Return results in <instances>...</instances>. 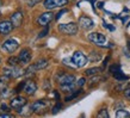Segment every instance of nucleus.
<instances>
[{
    "label": "nucleus",
    "instance_id": "15",
    "mask_svg": "<svg viewBox=\"0 0 130 118\" xmlns=\"http://www.w3.org/2000/svg\"><path fill=\"white\" fill-rule=\"evenodd\" d=\"M48 64H49V61L45 59H41L38 60L36 63H34V66H35L36 71H41V69H44V68L48 67Z\"/></svg>",
    "mask_w": 130,
    "mask_h": 118
},
{
    "label": "nucleus",
    "instance_id": "11",
    "mask_svg": "<svg viewBox=\"0 0 130 118\" xmlns=\"http://www.w3.org/2000/svg\"><path fill=\"white\" fill-rule=\"evenodd\" d=\"M18 57H19L20 63L28 64V63L31 61V50L28 49V48H25V49H23V50H20V54L18 55Z\"/></svg>",
    "mask_w": 130,
    "mask_h": 118
},
{
    "label": "nucleus",
    "instance_id": "39",
    "mask_svg": "<svg viewBox=\"0 0 130 118\" xmlns=\"http://www.w3.org/2000/svg\"><path fill=\"white\" fill-rule=\"evenodd\" d=\"M1 117H3V118H5V117L8 118V117H13V116H12L11 113H0V118H1Z\"/></svg>",
    "mask_w": 130,
    "mask_h": 118
},
{
    "label": "nucleus",
    "instance_id": "19",
    "mask_svg": "<svg viewBox=\"0 0 130 118\" xmlns=\"http://www.w3.org/2000/svg\"><path fill=\"white\" fill-rule=\"evenodd\" d=\"M100 59H102V55L99 53H95V51H92L88 56V61H91V62H98Z\"/></svg>",
    "mask_w": 130,
    "mask_h": 118
},
{
    "label": "nucleus",
    "instance_id": "28",
    "mask_svg": "<svg viewBox=\"0 0 130 118\" xmlns=\"http://www.w3.org/2000/svg\"><path fill=\"white\" fill-rule=\"evenodd\" d=\"M121 71V64H118V63H116V64H112L110 68H109V72H110L111 74H113V73H116V72Z\"/></svg>",
    "mask_w": 130,
    "mask_h": 118
},
{
    "label": "nucleus",
    "instance_id": "18",
    "mask_svg": "<svg viewBox=\"0 0 130 118\" xmlns=\"http://www.w3.org/2000/svg\"><path fill=\"white\" fill-rule=\"evenodd\" d=\"M117 118H129L130 113L124 109H119V110H116V114H115Z\"/></svg>",
    "mask_w": 130,
    "mask_h": 118
},
{
    "label": "nucleus",
    "instance_id": "38",
    "mask_svg": "<svg viewBox=\"0 0 130 118\" xmlns=\"http://www.w3.org/2000/svg\"><path fill=\"white\" fill-rule=\"evenodd\" d=\"M124 95H125L128 99H130V87H128V88L124 90Z\"/></svg>",
    "mask_w": 130,
    "mask_h": 118
},
{
    "label": "nucleus",
    "instance_id": "41",
    "mask_svg": "<svg viewBox=\"0 0 130 118\" xmlns=\"http://www.w3.org/2000/svg\"><path fill=\"white\" fill-rule=\"evenodd\" d=\"M97 6H98V8L102 10V8H104V3H103V1H99L98 4H97Z\"/></svg>",
    "mask_w": 130,
    "mask_h": 118
},
{
    "label": "nucleus",
    "instance_id": "16",
    "mask_svg": "<svg viewBox=\"0 0 130 118\" xmlns=\"http://www.w3.org/2000/svg\"><path fill=\"white\" fill-rule=\"evenodd\" d=\"M102 71H103L102 68H98V67L88 68V69H86V71H85V75H86V76H93V75L99 74Z\"/></svg>",
    "mask_w": 130,
    "mask_h": 118
},
{
    "label": "nucleus",
    "instance_id": "24",
    "mask_svg": "<svg viewBox=\"0 0 130 118\" xmlns=\"http://www.w3.org/2000/svg\"><path fill=\"white\" fill-rule=\"evenodd\" d=\"M24 74V71L19 67H13V73H12V78H19L20 75Z\"/></svg>",
    "mask_w": 130,
    "mask_h": 118
},
{
    "label": "nucleus",
    "instance_id": "43",
    "mask_svg": "<svg viewBox=\"0 0 130 118\" xmlns=\"http://www.w3.org/2000/svg\"><path fill=\"white\" fill-rule=\"evenodd\" d=\"M1 4H3V3H1V0H0V7H1Z\"/></svg>",
    "mask_w": 130,
    "mask_h": 118
},
{
    "label": "nucleus",
    "instance_id": "7",
    "mask_svg": "<svg viewBox=\"0 0 130 118\" xmlns=\"http://www.w3.org/2000/svg\"><path fill=\"white\" fill-rule=\"evenodd\" d=\"M49 106V103L45 102V100H37V102L32 103L31 105H30V109L31 111L36 112V113H40L42 111H45Z\"/></svg>",
    "mask_w": 130,
    "mask_h": 118
},
{
    "label": "nucleus",
    "instance_id": "30",
    "mask_svg": "<svg viewBox=\"0 0 130 118\" xmlns=\"http://www.w3.org/2000/svg\"><path fill=\"white\" fill-rule=\"evenodd\" d=\"M48 33H49V28H48V26H45V28H44L43 30L38 33V38H43V37H45V36L48 35Z\"/></svg>",
    "mask_w": 130,
    "mask_h": 118
},
{
    "label": "nucleus",
    "instance_id": "1",
    "mask_svg": "<svg viewBox=\"0 0 130 118\" xmlns=\"http://www.w3.org/2000/svg\"><path fill=\"white\" fill-rule=\"evenodd\" d=\"M57 81L61 86V90L64 91V92H73L74 87L76 86L74 75L67 74V73H63V72H61L57 75Z\"/></svg>",
    "mask_w": 130,
    "mask_h": 118
},
{
    "label": "nucleus",
    "instance_id": "4",
    "mask_svg": "<svg viewBox=\"0 0 130 118\" xmlns=\"http://www.w3.org/2000/svg\"><path fill=\"white\" fill-rule=\"evenodd\" d=\"M72 60H73L74 64L76 66V68H83L86 66L87 61H88V57H86L85 54L81 53V51H75L74 54H73V56H72Z\"/></svg>",
    "mask_w": 130,
    "mask_h": 118
},
{
    "label": "nucleus",
    "instance_id": "32",
    "mask_svg": "<svg viewBox=\"0 0 130 118\" xmlns=\"http://www.w3.org/2000/svg\"><path fill=\"white\" fill-rule=\"evenodd\" d=\"M103 26L105 29H107L109 31H115V29H116L115 26H112L111 24H107V23H105V22H103Z\"/></svg>",
    "mask_w": 130,
    "mask_h": 118
},
{
    "label": "nucleus",
    "instance_id": "36",
    "mask_svg": "<svg viewBox=\"0 0 130 118\" xmlns=\"http://www.w3.org/2000/svg\"><path fill=\"white\" fill-rule=\"evenodd\" d=\"M37 3H40V0H28V6L29 7H34Z\"/></svg>",
    "mask_w": 130,
    "mask_h": 118
},
{
    "label": "nucleus",
    "instance_id": "5",
    "mask_svg": "<svg viewBox=\"0 0 130 118\" xmlns=\"http://www.w3.org/2000/svg\"><path fill=\"white\" fill-rule=\"evenodd\" d=\"M68 3H69L68 0H44L43 6L45 10H54L57 7H63Z\"/></svg>",
    "mask_w": 130,
    "mask_h": 118
},
{
    "label": "nucleus",
    "instance_id": "3",
    "mask_svg": "<svg viewBox=\"0 0 130 118\" xmlns=\"http://www.w3.org/2000/svg\"><path fill=\"white\" fill-rule=\"evenodd\" d=\"M78 25L75 23H68V24H59V31L61 33L68 36H74L78 32Z\"/></svg>",
    "mask_w": 130,
    "mask_h": 118
},
{
    "label": "nucleus",
    "instance_id": "21",
    "mask_svg": "<svg viewBox=\"0 0 130 118\" xmlns=\"http://www.w3.org/2000/svg\"><path fill=\"white\" fill-rule=\"evenodd\" d=\"M19 62H20L19 57H16V56H11V57L7 60V64L10 66V67H16Z\"/></svg>",
    "mask_w": 130,
    "mask_h": 118
},
{
    "label": "nucleus",
    "instance_id": "29",
    "mask_svg": "<svg viewBox=\"0 0 130 118\" xmlns=\"http://www.w3.org/2000/svg\"><path fill=\"white\" fill-rule=\"evenodd\" d=\"M61 109H62V104L60 103V100H57V102H56V105L53 107V110H51V111H53V113H54V114H56L60 110H61Z\"/></svg>",
    "mask_w": 130,
    "mask_h": 118
},
{
    "label": "nucleus",
    "instance_id": "40",
    "mask_svg": "<svg viewBox=\"0 0 130 118\" xmlns=\"http://www.w3.org/2000/svg\"><path fill=\"white\" fill-rule=\"evenodd\" d=\"M54 97L56 98V102L60 100V94H59V92H57V91H54Z\"/></svg>",
    "mask_w": 130,
    "mask_h": 118
},
{
    "label": "nucleus",
    "instance_id": "42",
    "mask_svg": "<svg viewBox=\"0 0 130 118\" xmlns=\"http://www.w3.org/2000/svg\"><path fill=\"white\" fill-rule=\"evenodd\" d=\"M44 88H45V90H48V88H50V83L48 85V81H45V83H44Z\"/></svg>",
    "mask_w": 130,
    "mask_h": 118
},
{
    "label": "nucleus",
    "instance_id": "25",
    "mask_svg": "<svg viewBox=\"0 0 130 118\" xmlns=\"http://www.w3.org/2000/svg\"><path fill=\"white\" fill-rule=\"evenodd\" d=\"M102 80H104V78H100V76H98V74H97V75H93V78L91 79V80L88 81V82H90L91 86H93V85H95V83L100 82Z\"/></svg>",
    "mask_w": 130,
    "mask_h": 118
},
{
    "label": "nucleus",
    "instance_id": "23",
    "mask_svg": "<svg viewBox=\"0 0 130 118\" xmlns=\"http://www.w3.org/2000/svg\"><path fill=\"white\" fill-rule=\"evenodd\" d=\"M13 93H14V90L11 91V90H8L7 87H6V88H4V90H1V92H0V95H1V97H3L4 99H6V98H8V97H11Z\"/></svg>",
    "mask_w": 130,
    "mask_h": 118
},
{
    "label": "nucleus",
    "instance_id": "12",
    "mask_svg": "<svg viewBox=\"0 0 130 118\" xmlns=\"http://www.w3.org/2000/svg\"><path fill=\"white\" fill-rule=\"evenodd\" d=\"M26 105V99L24 98V97H16V98H13L11 100V104H10V106L13 107V109H22Z\"/></svg>",
    "mask_w": 130,
    "mask_h": 118
},
{
    "label": "nucleus",
    "instance_id": "35",
    "mask_svg": "<svg viewBox=\"0 0 130 118\" xmlns=\"http://www.w3.org/2000/svg\"><path fill=\"white\" fill-rule=\"evenodd\" d=\"M85 82H86V79H85V78H80L79 80H78V82H76V86H78V87H83L84 85H85Z\"/></svg>",
    "mask_w": 130,
    "mask_h": 118
},
{
    "label": "nucleus",
    "instance_id": "9",
    "mask_svg": "<svg viewBox=\"0 0 130 118\" xmlns=\"http://www.w3.org/2000/svg\"><path fill=\"white\" fill-rule=\"evenodd\" d=\"M53 19H54L53 12H50V11L44 12V13H42V14L37 18V23H38V25H41V26H47Z\"/></svg>",
    "mask_w": 130,
    "mask_h": 118
},
{
    "label": "nucleus",
    "instance_id": "26",
    "mask_svg": "<svg viewBox=\"0 0 130 118\" xmlns=\"http://www.w3.org/2000/svg\"><path fill=\"white\" fill-rule=\"evenodd\" d=\"M97 117H98V118H109V112H107V109H102V110L98 112Z\"/></svg>",
    "mask_w": 130,
    "mask_h": 118
},
{
    "label": "nucleus",
    "instance_id": "6",
    "mask_svg": "<svg viewBox=\"0 0 130 118\" xmlns=\"http://www.w3.org/2000/svg\"><path fill=\"white\" fill-rule=\"evenodd\" d=\"M18 47H19V44H18V42H17L16 39L8 38L3 43L1 49L4 51H6V53H8V54H12V53H14L18 49Z\"/></svg>",
    "mask_w": 130,
    "mask_h": 118
},
{
    "label": "nucleus",
    "instance_id": "27",
    "mask_svg": "<svg viewBox=\"0 0 130 118\" xmlns=\"http://www.w3.org/2000/svg\"><path fill=\"white\" fill-rule=\"evenodd\" d=\"M62 62L64 66H68V67H71V68H76V66L73 62V60H71V59H63Z\"/></svg>",
    "mask_w": 130,
    "mask_h": 118
},
{
    "label": "nucleus",
    "instance_id": "37",
    "mask_svg": "<svg viewBox=\"0 0 130 118\" xmlns=\"http://www.w3.org/2000/svg\"><path fill=\"white\" fill-rule=\"evenodd\" d=\"M109 60H110V56H107L106 59L104 60V62H103V67H102V69H105V68H106L107 62H109Z\"/></svg>",
    "mask_w": 130,
    "mask_h": 118
},
{
    "label": "nucleus",
    "instance_id": "14",
    "mask_svg": "<svg viewBox=\"0 0 130 118\" xmlns=\"http://www.w3.org/2000/svg\"><path fill=\"white\" fill-rule=\"evenodd\" d=\"M37 91V85H36L34 81H26V83H25V87H24V92L26 93V94H35V92Z\"/></svg>",
    "mask_w": 130,
    "mask_h": 118
},
{
    "label": "nucleus",
    "instance_id": "8",
    "mask_svg": "<svg viewBox=\"0 0 130 118\" xmlns=\"http://www.w3.org/2000/svg\"><path fill=\"white\" fill-rule=\"evenodd\" d=\"M78 24H79V26L84 30H91V29L94 26V22L91 19L90 17L87 16H81L78 20Z\"/></svg>",
    "mask_w": 130,
    "mask_h": 118
},
{
    "label": "nucleus",
    "instance_id": "31",
    "mask_svg": "<svg viewBox=\"0 0 130 118\" xmlns=\"http://www.w3.org/2000/svg\"><path fill=\"white\" fill-rule=\"evenodd\" d=\"M25 83H26V81H23V82H20L18 86L14 88V93H19L22 90H24V87H25Z\"/></svg>",
    "mask_w": 130,
    "mask_h": 118
},
{
    "label": "nucleus",
    "instance_id": "34",
    "mask_svg": "<svg viewBox=\"0 0 130 118\" xmlns=\"http://www.w3.org/2000/svg\"><path fill=\"white\" fill-rule=\"evenodd\" d=\"M67 12H68V10H66V8H64V10H61V11H60L59 13H57V14H56L55 19H56V20H59L60 18H61V17H62V14H64V13H67Z\"/></svg>",
    "mask_w": 130,
    "mask_h": 118
},
{
    "label": "nucleus",
    "instance_id": "2",
    "mask_svg": "<svg viewBox=\"0 0 130 118\" xmlns=\"http://www.w3.org/2000/svg\"><path fill=\"white\" fill-rule=\"evenodd\" d=\"M88 41L92 42L93 44L98 45V47H103V48H107L106 45V37L100 33V32H92L88 35Z\"/></svg>",
    "mask_w": 130,
    "mask_h": 118
},
{
    "label": "nucleus",
    "instance_id": "17",
    "mask_svg": "<svg viewBox=\"0 0 130 118\" xmlns=\"http://www.w3.org/2000/svg\"><path fill=\"white\" fill-rule=\"evenodd\" d=\"M112 76H113L117 81H125V80H128V79H129V76H128V75L123 74L122 71H118V72H116V73H113V74H112Z\"/></svg>",
    "mask_w": 130,
    "mask_h": 118
},
{
    "label": "nucleus",
    "instance_id": "22",
    "mask_svg": "<svg viewBox=\"0 0 130 118\" xmlns=\"http://www.w3.org/2000/svg\"><path fill=\"white\" fill-rule=\"evenodd\" d=\"M8 80H10V78H8V76H6V75H3V78H0V91L7 87Z\"/></svg>",
    "mask_w": 130,
    "mask_h": 118
},
{
    "label": "nucleus",
    "instance_id": "10",
    "mask_svg": "<svg viewBox=\"0 0 130 118\" xmlns=\"http://www.w3.org/2000/svg\"><path fill=\"white\" fill-rule=\"evenodd\" d=\"M14 29L13 24L11 20H4V22H0V33L1 35H8L10 32Z\"/></svg>",
    "mask_w": 130,
    "mask_h": 118
},
{
    "label": "nucleus",
    "instance_id": "33",
    "mask_svg": "<svg viewBox=\"0 0 130 118\" xmlns=\"http://www.w3.org/2000/svg\"><path fill=\"white\" fill-rule=\"evenodd\" d=\"M0 110L4 111V112H10V110H11V106H7L5 103H3V104H1V106H0Z\"/></svg>",
    "mask_w": 130,
    "mask_h": 118
},
{
    "label": "nucleus",
    "instance_id": "13",
    "mask_svg": "<svg viewBox=\"0 0 130 118\" xmlns=\"http://www.w3.org/2000/svg\"><path fill=\"white\" fill-rule=\"evenodd\" d=\"M11 22L13 24L14 28H19L22 26V23H23V13L22 12H14L11 16Z\"/></svg>",
    "mask_w": 130,
    "mask_h": 118
},
{
    "label": "nucleus",
    "instance_id": "20",
    "mask_svg": "<svg viewBox=\"0 0 130 118\" xmlns=\"http://www.w3.org/2000/svg\"><path fill=\"white\" fill-rule=\"evenodd\" d=\"M81 93H83V90H76V91H73V93H72L71 95H67L64 100H66V102H71V100H73V99L76 98L78 95H80Z\"/></svg>",
    "mask_w": 130,
    "mask_h": 118
},
{
    "label": "nucleus",
    "instance_id": "44",
    "mask_svg": "<svg viewBox=\"0 0 130 118\" xmlns=\"http://www.w3.org/2000/svg\"><path fill=\"white\" fill-rule=\"evenodd\" d=\"M0 63H1V59H0Z\"/></svg>",
    "mask_w": 130,
    "mask_h": 118
}]
</instances>
